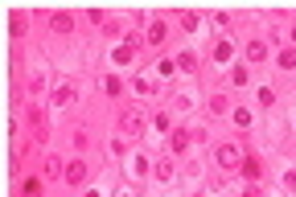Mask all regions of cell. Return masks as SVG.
Segmentation results:
<instances>
[{
    "label": "cell",
    "mask_w": 296,
    "mask_h": 197,
    "mask_svg": "<svg viewBox=\"0 0 296 197\" xmlns=\"http://www.w3.org/2000/svg\"><path fill=\"white\" fill-rule=\"evenodd\" d=\"M214 58H218V62H231V41H218V45H214Z\"/></svg>",
    "instance_id": "52a82bcc"
},
{
    "label": "cell",
    "mask_w": 296,
    "mask_h": 197,
    "mask_svg": "<svg viewBox=\"0 0 296 197\" xmlns=\"http://www.w3.org/2000/svg\"><path fill=\"white\" fill-rule=\"evenodd\" d=\"M66 181H70V185H82V181H86V164H82V160H74L70 169H66Z\"/></svg>",
    "instance_id": "7a4b0ae2"
},
{
    "label": "cell",
    "mask_w": 296,
    "mask_h": 197,
    "mask_svg": "<svg viewBox=\"0 0 296 197\" xmlns=\"http://www.w3.org/2000/svg\"><path fill=\"white\" fill-rule=\"evenodd\" d=\"M181 25H185L189 33H198V16H194V12H185V16H181Z\"/></svg>",
    "instance_id": "7c38bea8"
},
{
    "label": "cell",
    "mask_w": 296,
    "mask_h": 197,
    "mask_svg": "<svg viewBox=\"0 0 296 197\" xmlns=\"http://www.w3.org/2000/svg\"><path fill=\"white\" fill-rule=\"evenodd\" d=\"M49 25H54L58 33H70V16H66V12H58V16H49Z\"/></svg>",
    "instance_id": "277c9868"
},
{
    "label": "cell",
    "mask_w": 296,
    "mask_h": 197,
    "mask_svg": "<svg viewBox=\"0 0 296 197\" xmlns=\"http://www.w3.org/2000/svg\"><path fill=\"white\" fill-rule=\"evenodd\" d=\"M247 58H251V62H264V58H268V45H264V41H251V45H247Z\"/></svg>",
    "instance_id": "3957f363"
},
{
    "label": "cell",
    "mask_w": 296,
    "mask_h": 197,
    "mask_svg": "<svg viewBox=\"0 0 296 197\" xmlns=\"http://www.w3.org/2000/svg\"><path fill=\"white\" fill-rule=\"evenodd\" d=\"M243 173H247V177H259V160L247 156V160H243Z\"/></svg>",
    "instance_id": "30bf717a"
},
{
    "label": "cell",
    "mask_w": 296,
    "mask_h": 197,
    "mask_svg": "<svg viewBox=\"0 0 296 197\" xmlns=\"http://www.w3.org/2000/svg\"><path fill=\"white\" fill-rule=\"evenodd\" d=\"M25 197H41V181L29 177V181H25Z\"/></svg>",
    "instance_id": "9c48e42d"
},
{
    "label": "cell",
    "mask_w": 296,
    "mask_h": 197,
    "mask_svg": "<svg viewBox=\"0 0 296 197\" xmlns=\"http://www.w3.org/2000/svg\"><path fill=\"white\" fill-rule=\"evenodd\" d=\"M58 103H62V107L74 103V87H58Z\"/></svg>",
    "instance_id": "ba28073f"
},
{
    "label": "cell",
    "mask_w": 296,
    "mask_h": 197,
    "mask_svg": "<svg viewBox=\"0 0 296 197\" xmlns=\"http://www.w3.org/2000/svg\"><path fill=\"white\" fill-rule=\"evenodd\" d=\"M243 156H239V148H231V144H222L218 148V164H222V169H231V164H239Z\"/></svg>",
    "instance_id": "6da1fadb"
},
{
    "label": "cell",
    "mask_w": 296,
    "mask_h": 197,
    "mask_svg": "<svg viewBox=\"0 0 296 197\" xmlns=\"http://www.w3.org/2000/svg\"><path fill=\"white\" fill-rule=\"evenodd\" d=\"M177 66H181V70H198V58H194V54H181Z\"/></svg>",
    "instance_id": "8fae6325"
},
{
    "label": "cell",
    "mask_w": 296,
    "mask_h": 197,
    "mask_svg": "<svg viewBox=\"0 0 296 197\" xmlns=\"http://www.w3.org/2000/svg\"><path fill=\"white\" fill-rule=\"evenodd\" d=\"M165 33H169V29H165V21H156V25L148 29V41H152V45H156V41H165Z\"/></svg>",
    "instance_id": "8992f818"
},
{
    "label": "cell",
    "mask_w": 296,
    "mask_h": 197,
    "mask_svg": "<svg viewBox=\"0 0 296 197\" xmlns=\"http://www.w3.org/2000/svg\"><path fill=\"white\" fill-rule=\"evenodd\" d=\"M119 123H124V131H128V136H136V131H140V115H124Z\"/></svg>",
    "instance_id": "5b68a950"
}]
</instances>
